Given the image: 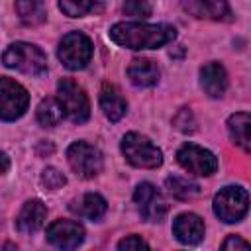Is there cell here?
I'll return each mask as SVG.
<instances>
[{
    "mask_svg": "<svg viewBox=\"0 0 251 251\" xmlns=\"http://www.w3.org/2000/svg\"><path fill=\"white\" fill-rule=\"evenodd\" d=\"M220 251H251V249H249V243L245 239H241L239 235H229L222 243V249Z\"/></svg>",
    "mask_w": 251,
    "mask_h": 251,
    "instance_id": "cell-27",
    "label": "cell"
},
{
    "mask_svg": "<svg viewBox=\"0 0 251 251\" xmlns=\"http://www.w3.org/2000/svg\"><path fill=\"white\" fill-rule=\"evenodd\" d=\"M167 188L178 200H188V198H194V196L200 194V186L196 182H190V180L182 178V176H171V178H167Z\"/></svg>",
    "mask_w": 251,
    "mask_h": 251,
    "instance_id": "cell-22",
    "label": "cell"
},
{
    "mask_svg": "<svg viewBox=\"0 0 251 251\" xmlns=\"http://www.w3.org/2000/svg\"><path fill=\"white\" fill-rule=\"evenodd\" d=\"M63 110L57 102V98H45L37 106V122L45 127H53L63 120Z\"/></svg>",
    "mask_w": 251,
    "mask_h": 251,
    "instance_id": "cell-21",
    "label": "cell"
},
{
    "mask_svg": "<svg viewBox=\"0 0 251 251\" xmlns=\"http://www.w3.org/2000/svg\"><path fill=\"white\" fill-rule=\"evenodd\" d=\"M176 161L180 163V167L184 171H188L192 175H202V176H210L218 169L216 155L200 145H194V143H184L176 153Z\"/></svg>",
    "mask_w": 251,
    "mask_h": 251,
    "instance_id": "cell-9",
    "label": "cell"
},
{
    "mask_svg": "<svg viewBox=\"0 0 251 251\" xmlns=\"http://www.w3.org/2000/svg\"><path fill=\"white\" fill-rule=\"evenodd\" d=\"M200 84L204 88V92L212 98H220L224 96L226 88H227V75L226 69L220 63H208L200 69Z\"/></svg>",
    "mask_w": 251,
    "mask_h": 251,
    "instance_id": "cell-13",
    "label": "cell"
},
{
    "mask_svg": "<svg viewBox=\"0 0 251 251\" xmlns=\"http://www.w3.org/2000/svg\"><path fill=\"white\" fill-rule=\"evenodd\" d=\"M247 208H249V194L241 186H226L214 198V214L226 224L243 220Z\"/></svg>",
    "mask_w": 251,
    "mask_h": 251,
    "instance_id": "cell-5",
    "label": "cell"
},
{
    "mask_svg": "<svg viewBox=\"0 0 251 251\" xmlns=\"http://www.w3.org/2000/svg\"><path fill=\"white\" fill-rule=\"evenodd\" d=\"M45 218H47L45 204L41 200H27L24 204V208L20 210L16 224H18V229L22 233H33L43 226Z\"/></svg>",
    "mask_w": 251,
    "mask_h": 251,
    "instance_id": "cell-14",
    "label": "cell"
},
{
    "mask_svg": "<svg viewBox=\"0 0 251 251\" xmlns=\"http://www.w3.org/2000/svg\"><path fill=\"white\" fill-rule=\"evenodd\" d=\"M249 126H251V118L247 112H237L233 116H229L227 120V129L231 139L243 149V151H251V137H249Z\"/></svg>",
    "mask_w": 251,
    "mask_h": 251,
    "instance_id": "cell-19",
    "label": "cell"
},
{
    "mask_svg": "<svg viewBox=\"0 0 251 251\" xmlns=\"http://www.w3.org/2000/svg\"><path fill=\"white\" fill-rule=\"evenodd\" d=\"M100 106L106 114V118L110 122H118L126 110H127V104L124 100V96L120 94V90L114 86V84H104L102 90H100Z\"/></svg>",
    "mask_w": 251,
    "mask_h": 251,
    "instance_id": "cell-17",
    "label": "cell"
},
{
    "mask_svg": "<svg viewBox=\"0 0 251 251\" xmlns=\"http://www.w3.org/2000/svg\"><path fill=\"white\" fill-rule=\"evenodd\" d=\"M173 233L180 243L196 245L204 237V222L196 214H180L173 224Z\"/></svg>",
    "mask_w": 251,
    "mask_h": 251,
    "instance_id": "cell-12",
    "label": "cell"
},
{
    "mask_svg": "<svg viewBox=\"0 0 251 251\" xmlns=\"http://www.w3.org/2000/svg\"><path fill=\"white\" fill-rule=\"evenodd\" d=\"M59 8L67 14V16H71V18H80V16H86L88 12H96V10H100L102 8V4H96V2H69V0H65V2H59Z\"/></svg>",
    "mask_w": 251,
    "mask_h": 251,
    "instance_id": "cell-23",
    "label": "cell"
},
{
    "mask_svg": "<svg viewBox=\"0 0 251 251\" xmlns=\"http://www.w3.org/2000/svg\"><path fill=\"white\" fill-rule=\"evenodd\" d=\"M118 251H149V247L139 235H127L120 241Z\"/></svg>",
    "mask_w": 251,
    "mask_h": 251,
    "instance_id": "cell-25",
    "label": "cell"
},
{
    "mask_svg": "<svg viewBox=\"0 0 251 251\" xmlns=\"http://www.w3.org/2000/svg\"><path fill=\"white\" fill-rule=\"evenodd\" d=\"M67 161H69L71 169L82 178H92L102 171L100 151L86 141H75L73 145H69Z\"/></svg>",
    "mask_w": 251,
    "mask_h": 251,
    "instance_id": "cell-8",
    "label": "cell"
},
{
    "mask_svg": "<svg viewBox=\"0 0 251 251\" xmlns=\"http://www.w3.org/2000/svg\"><path fill=\"white\" fill-rule=\"evenodd\" d=\"M16 12L20 14V20L27 25H37L43 24L47 18V8L43 2H35V0H22L16 2Z\"/></svg>",
    "mask_w": 251,
    "mask_h": 251,
    "instance_id": "cell-20",
    "label": "cell"
},
{
    "mask_svg": "<svg viewBox=\"0 0 251 251\" xmlns=\"http://www.w3.org/2000/svg\"><path fill=\"white\" fill-rule=\"evenodd\" d=\"M182 8L186 12H190L192 16H196V18H208V20H229V16H231L229 6L226 2L196 0V2H184Z\"/></svg>",
    "mask_w": 251,
    "mask_h": 251,
    "instance_id": "cell-18",
    "label": "cell"
},
{
    "mask_svg": "<svg viewBox=\"0 0 251 251\" xmlns=\"http://www.w3.org/2000/svg\"><path fill=\"white\" fill-rule=\"evenodd\" d=\"M106 208H108L106 200L100 194H94V192H88V194L80 196L78 200H73V204H71V210L76 216H80L84 220H90V222L100 220L106 214Z\"/></svg>",
    "mask_w": 251,
    "mask_h": 251,
    "instance_id": "cell-15",
    "label": "cell"
},
{
    "mask_svg": "<svg viewBox=\"0 0 251 251\" xmlns=\"http://www.w3.org/2000/svg\"><path fill=\"white\" fill-rule=\"evenodd\" d=\"M133 200L139 208V214L147 222H161L167 214V202L151 182H141L135 188Z\"/></svg>",
    "mask_w": 251,
    "mask_h": 251,
    "instance_id": "cell-10",
    "label": "cell"
},
{
    "mask_svg": "<svg viewBox=\"0 0 251 251\" xmlns=\"http://www.w3.org/2000/svg\"><path fill=\"white\" fill-rule=\"evenodd\" d=\"M65 182H67L65 175L59 173V171L53 169V167H47V169L41 173V184H43L45 188H49V190H57V188H61Z\"/></svg>",
    "mask_w": 251,
    "mask_h": 251,
    "instance_id": "cell-24",
    "label": "cell"
},
{
    "mask_svg": "<svg viewBox=\"0 0 251 251\" xmlns=\"http://www.w3.org/2000/svg\"><path fill=\"white\" fill-rule=\"evenodd\" d=\"M124 12L127 16H133V18H147L151 14V4H147V2H126Z\"/></svg>",
    "mask_w": 251,
    "mask_h": 251,
    "instance_id": "cell-26",
    "label": "cell"
},
{
    "mask_svg": "<svg viewBox=\"0 0 251 251\" xmlns=\"http://www.w3.org/2000/svg\"><path fill=\"white\" fill-rule=\"evenodd\" d=\"M127 76L135 86H153L159 80V69L151 59H133L127 67Z\"/></svg>",
    "mask_w": 251,
    "mask_h": 251,
    "instance_id": "cell-16",
    "label": "cell"
},
{
    "mask_svg": "<svg viewBox=\"0 0 251 251\" xmlns=\"http://www.w3.org/2000/svg\"><path fill=\"white\" fill-rule=\"evenodd\" d=\"M122 153L124 157L139 169H157L163 163L161 149L141 133H126L122 139Z\"/></svg>",
    "mask_w": 251,
    "mask_h": 251,
    "instance_id": "cell-2",
    "label": "cell"
},
{
    "mask_svg": "<svg viewBox=\"0 0 251 251\" xmlns=\"http://www.w3.org/2000/svg\"><path fill=\"white\" fill-rule=\"evenodd\" d=\"M176 29L167 24H141L120 22L110 27V39L127 49H157L171 43Z\"/></svg>",
    "mask_w": 251,
    "mask_h": 251,
    "instance_id": "cell-1",
    "label": "cell"
},
{
    "mask_svg": "<svg viewBox=\"0 0 251 251\" xmlns=\"http://www.w3.org/2000/svg\"><path fill=\"white\" fill-rule=\"evenodd\" d=\"M84 239V229L78 222L73 220H57L47 227V241L57 249L71 251L78 247Z\"/></svg>",
    "mask_w": 251,
    "mask_h": 251,
    "instance_id": "cell-11",
    "label": "cell"
},
{
    "mask_svg": "<svg viewBox=\"0 0 251 251\" xmlns=\"http://www.w3.org/2000/svg\"><path fill=\"white\" fill-rule=\"evenodd\" d=\"M8 167H10V161H8V157L0 151V175H2V173H6V171H8Z\"/></svg>",
    "mask_w": 251,
    "mask_h": 251,
    "instance_id": "cell-28",
    "label": "cell"
},
{
    "mask_svg": "<svg viewBox=\"0 0 251 251\" xmlns=\"http://www.w3.org/2000/svg\"><path fill=\"white\" fill-rule=\"evenodd\" d=\"M29 94L27 90L12 80L10 76H0V120L14 122L27 110Z\"/></svg>",
    "mask_w": 251,
    "mask_h": 251,
    "instance_id": "cell-6",
    "label": "cell"
},
{
    "mask_svg": "<svg viewBox=\"0 0 251 251\" xmlns=\"http://www.w3.org/2000/svg\"><path fill=\"white\" fill-rule=\"evenodd\" d=\"M2 251H18V249H16V245H14V243H6V245L2 247Z\"/></svg>",
    "mask_w": 251,
    "mask_h": 251,
    "instance_id": "cell-29",
    "label": "cell"
},
{
    "mask_svg": "<svg viewBox=\"0 0 251 251\" xmlns=\"http://www.w3.org/2000/svg\"><path fill=\"white\" fill-rule=\"evenodd\" d=\"M57 53H59L61 63L67 69L78 71V69H84L86 63L90 61V57H92V43H90V39L84 33L71 31V33H67L61 39Z\"/></svg>",
    "mask_w": 251,
    "mask_h": 251,
    "instance_id": "cell-7",
    "label": "cell"
},
{
    "mask_svg": "<svg viewBox=\"0 0 251 251\" xmlns=\"http://www.w3.org/2000/svg\"><path fill=\"white\" fill-rule=\"evenodd\" d=\"M2 61H4L6 67L18 69V71H22L25 75H41L47 69L45 53L39 47H35L31 43H24V41L12 43L4 51Z\"/></svg>",
    "mask_w": 251,
    "mask_h": 251,
    "instance_id": "cell-3",
    "label": "cell"
},
{
    "mask_svg": "<svg viewBox=\"0 0 251 251\" xmlns=\"http://www.w3.org/2000/svg\"><path fill=\"white\" fill-rule=\"evenodd\" d=\"M57 102L63 116L75 124H82L90 116V104L84 90L71 78H61L57 84Z\"/></svg>",
    "mask_w": 251,
    "mask_h": 251,
    "instance_id": "cell-4",
    "label": "cell"
}]
</instances>
